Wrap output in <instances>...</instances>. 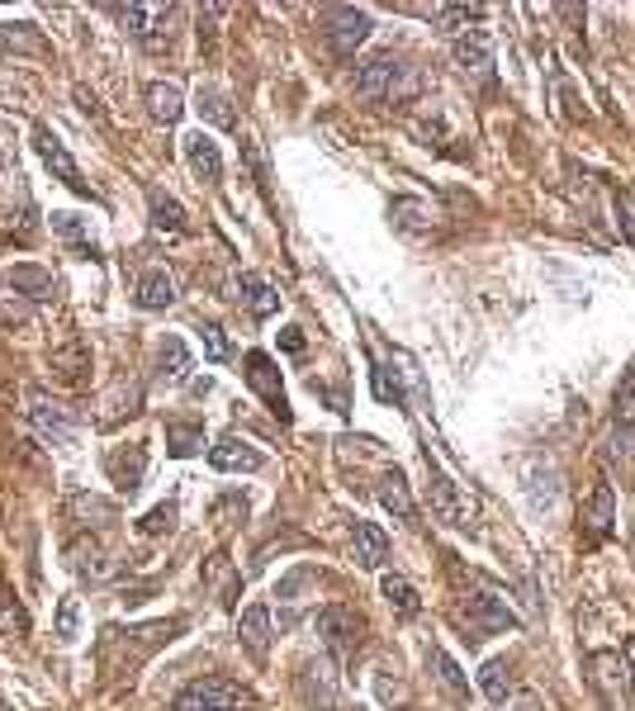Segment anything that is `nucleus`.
I'll return each instance as SVG.
<instances>
[{
	"label": "nucleus",
	"mask_w": 635,
	"mask_h": 711,
	"mask_svg": "<svg viewBox=\"0 0 635 711\" xmlns=\"http://www.w3.org/2000/svg\"><path fill=\"white\" fill-rule=\"evenodd\" d=\"M455 617H461V627H465V640H488V635H498V631H517L513 602H507L498 589L480 583V579L470 583V593L461 598Z\"/></svg>",
	"instance_id": "1"
},
{
	"label": "nucleus",
	"mask_w": 635,
	"mask_h": 711,
	"mask_svg": "<svg viewBox=\"0 0 635 711\" xmlns=\"http://www.w3.org/2000/svg\"><path fill=\"white\" fill-rule=\"evenodd\" d=\"M417 91V71L403 67L394 52H375L356 67V96L361 100H409Z\"/></svg>",
	"instance_id": "2"
},
{
	"label": "nucleus",
	"mask_w": 635,
	"mask_h": 711,
	"mask_svg": "<svg viewBox=\"0 0 635 711\" xmlns=\"http://www.w3.org/2000/svg\"><path fill=\"white\" fill-rule=\"evenodd\" d=\"M24 413H29V427L48 441V447H72L77 432H81V413L72 403H62L58 394H48V389H29Z\"/></svg>",
	"instance_id": "3"
},
{
	"label": "nucleus",
	"mask_w": 635,
	"mask_h": 711,
	"mask_svg": "<svg viewBox=\"0 0 635 711\" xmlns=\"http://www.w3.org/2000/svg\"><path fill=\"white\" fill-rule=\"evenodd\" d=\"M252 707V692L233 679H195L190 688H181L171 711H246Z\"/></svg>",
	"instance_id": "4"
},
{
	"label": "nucleus",
	"mask_w": 635,
	"mask_h": 711,
	"mask_svg": "<svg viewBox=\"0 0 635 711\" xmlns=\"http://www.w3.org/2000/svg\"><path fill=\"white\" fill-rule=\"evenodd\" d=\"M370 29H375V20H370L365 10H356V6L323 10V39H327V48L337 52V58H356V48L370 39Z\"/></svg>",
	"instance_id": "5"
},
{
	"label": "nucleus",
	"mask_w": 635,
	"mask_h": 711,
	"mask_svg": "<svg viewBox=\"0 0 635 711\" xmlns=\"http://www.w3.org/2000/svg\"><path fill=\"white\" fill-rule=\"evenodd\" d=\"M361 631H365V621L356 617V608H342V602H337V608L318 612V635H323V645L337 654L342 664L361 650Z\"/></svg>",
	"instance_id": "6"
},
{
	"label": "nucleus",
	"mask_w": 635,
	"mask_h": 711,
	"mask_svg": "<svg viewBox=\"0 0 635 711\" xmlns=\"http://www.w3.org/2000/svg\"><path fill=\"white\" fill-rule=\"evenodd\" d=\"M242 380L252 384L261 399H266V408L280 422H290V399H285V384H280V365L271 361L266 351H246L242 356Z\"/></svg>",
	"instance_id": "7"
},
{
	"label": "nucleus",
	"mask_w": 635,
	"mask_h": 711,
	"mask_svg": "<svg viewBox=\"0 0 635 711\" xmlns=\"http://www.w3.org/2000/svg\"><path fill=\"white\" fill-rule=\"evenodd\" d=\"M33 148H39V157H43V167L58 176V181L72 190V194H81V200H91V186H85V176H81V167L72 162V152L62 148V138L48 129V123H33Z\"/></svg>",
	"instance_id": "8"
},
{
	"label": "nucleus",
	"mask_w": 635,
	"mask_h": 711,
	"mask_svg": "<svg viewBox=\"0 0 635 711\" xmlns=\"http://www.w3.org/2000/svg\"><path fill=\"white\" fill-rule=\"evenodd\" d=\"M612 531H616V493L603 479V484L584 498V508H578V541H584V545H603Z\"/></svg>",
	"instance_id": "9"
},
{
	"label": "nucleus",
	"mask_w": 635,
	"mask_h": 711,
	"mask_svg": "<svg viewBox=\"0 0 635 711\" xmlns=\"http://www.w3.org/2000/svg\"><path fill=\"white\" fill-rule=\"evenodd\" d=\"M588 679H593V688L607 698V707L612 711H626V688H631V669H626V660L622 654H612V650H597V654H588Z\"/></svg>",
	"instance_id": "10"
},
{
	"label": "nucleus",
	"mask_w": 635,
	"mask_h": 711,
	"mask_svg": "<svg viewBox=\"0 0 635 711\" xmlns=\"http://www.w3.org/2000/svg\"><path fill=\"white\" fill-rule=\"evenodd\" d=\"M427 474H432V512L441 522H451V527H470V518H474V503L470 498L461 493V484H455V479H446L441 474V465L432 460V451H427Z\"/></svg>",
	"instance_id": "11"
},
{
	"label": "nucleus",
	"mask_w": 635,
	"mask_h": 711,
	"mask_svg": "<svg viewBox=\"0 0 635 711\" xmlns=\"http://www.w3.org/2000/svg\"><path fill=\"white\" fill-rule=\"evenodd\" d=\"M238 640H242V650L252 654L256 664L271 654V608H266V602H252V608H242V617H238Z\"/></svg>",
	"instance_id": "12"
},
{
	"label": "nucleus",
	"mask_w": 635,
	"mask_h": 711,
	"mask_svg": "<svg viewBox=\"0 0 635 711\" xmlns=\"http://www.w3.org/2000/svg\"><path fill=\"white\" fill-rule=\"evenodd\" d=\"M209 465L223 470V474H256L266 465V455H261L252 441H238V437H223L214 451H209Z\"/></svg>",
	"instance_id": "13"
},
{
	"label": "nucleus",
	"mask_w": 635,
	"mask_h": 711,
	"mask_svg": "<svg viewBox=\"0 0 635 711\" xmlns=\"http://www.w3.org/2000/svg\"><path fill=\"white\" fill-rule=\"evenodd\" d=\"M185 162H190V171H195V181H204V186H219L223 181V152H219V142L209 138L204 129L185 138Z\"/></svg>",
	"instance_id": "14"
},
{
	"label": "nucleus",
	"mask_w": 635,
	"mask_h": 711,
	"mask_svg": "<svg viewBox=\"0 0 635 711\" xmlns=\"http://www.w3.org/2000/svg\"><path fill=\"white\" fill-rule=\"evenodd\" d=\"M119 20L129 24V33H133L138 43H148V48L157 52V48H162V33H157V29L171 24V6H167V10H162V6H123Z\"/></svg>",
	"instance_id": "15"
},
{
	"label": "nucleus",
	"mask_w": 635,
	"mask_h": 711,
	"mask_svg": "<svg viewBox=\"0 0 635 711\" xmlns=\"http://www.w3.org/2000/svg\"><path fill=\"white\" fill-rule=\"evenodd\" d=\"M451 58L461 71H474V77H488V67H493V43H488V33L484 29H465L461 39L451 43Z\"/></svg>",
	"instance_id": "16"
},
{
	"label": "nucleus",
	"mask_w": 635,
	"mask_h": 711,
	"mask_svg": "<svg viewBox=\"0 0 635 711\" xmlns=\"http://www.w3.org/2000/svg\"><path fill=\"white\" fill-rule=\"evenodd\" d=\"M6 284L14 294H24L29 304H48L52 294H58V280H52V271H43V266H14V271H6Z\"/></svg>",
	"instance_id": "17"
},
{
	"label": "nucleus",
	"mask_w": 635,
	"mask_h": 711,
	"mask_svg": "<svg viewBox=\"0 0 635 711\" xmlns=\"http://www.w3.org/2000/svg\"><path fill=\"white\" fill-rule=\"evenodd\" d=\"M133 304L143 309V313H162V309H171L175 304V280H171V271H148L143 280H138V294H133Z\"/></svg>",
	"instance_id": "18"
},
{
	"label": "nucleus",
	"mask_w": 635,
	"mask_h": 711,
	"mask_svg": "<svg viewBox=\"0 0 635 711\" xmlns=\"http://www.w3.org/2000/svg\"><path fill=\"white\" fill-rule=\"evenodd\" d=\"M148 213H152V228L157 233H167V238H185V209H181V200H171L167 190H148Z\"/></svg>",
	"instance_id": "19"
},
{
	"label": "nucleus",
	"mask_w": 635,
	"mask_h": 711,
	"mask_svg": "<svg viewBox=\"0 0 635 711\" xmlns=\"http://www.w3.org/2000/svg\"><path fill=\"white\" fill-rule=\"evenodd\" d=\"M233 299H238V304H246V309H252L256 318H271L275 309H280V294H275V284L271 280H261V276H252V271H246V276H238V284H233Z\"/></svg>",
	"instance_id": "20"
},
{
	"label": "nucleus",
	"mask_w": 635,
	"mask_h": 711,
	"mask_svg": "<svg viewBox=\"0 0 635 711\" xmlns=\"http://www.w3.org/2000/svg\"><path fill=\"white\" fill-rule=\"evenodd\" d=\"M148 114L157 119V123H181V114H185V96H181V86L175 81H152L148 86Z\"/></svg>",
	"instance_id": "21"
},
{
	"label": "nucleus",
	"mask_w": 635,
	"mask_h": 711,
	"mask_svg": "<svg viewBox=\"0 0 635 711\" xmlns=\"http://www.w3.org/2000/svg\"><path fill=\"white\" fill-rule=\"evenodd\" d=\"M351 550H356V564H361V569H380L384 560H390V537H384L375 522H356Z\"/></svg>",
	"instance_id": "22"
},
{
	"label": "nucleus",
	"mask_w": 635,
	"mask_h": 711,
	"mask_svg": "<svg viewBox=\"0 0 635 711\" xmlns=\"http://www.w3.org/2000/svg\"><path fill=\"white\" fill-rule=\"evenodd\" d=\"M52 233L72 247L77 257H91V261L100 257V247H95V238H91V223L77 219V213H52Z\"/></svg>",
	"instance_id": "23"
},
{
	"label": "nucleus",
	"mask_w": 635,
	"mask_h": 711,
	"mask_svg": "<svg viewBox=\"0 0 635 711\" xmlns=\"http://www.w3.org/2000/svg\"><path fill=\"white\" fill-rule=\"evenodd\" d=\"M375 493H380V503L390 508L399 522H413V518H417V503H413V493H409V479H403L399 470H390V474H384Z\"/></svg>",
	"instance_id": "24"
},
{
	"label": "nucleus",
	"mask_w": 635,
	"mask_h": 711,
	"mask_svg": "<svg viewBox=\"0 0 635 711\" xmlns=\"http://www.w3.org/2000/svg\"><path fill=\"white\" fill-rule=\"evenodd\" d=\"M67 560H72V569H77V574L81 579H110V564H104V550H100V541H72V545H67Z\"/></svg>",
	"instance_id": "25"
},
{
	"label": "nucleus",
	"mask_w": 635,
	"mask_h": 711,
	"mask_svg": "<svg viewBox=\"0 0 635 711\" xmlns=\"http://www.w3.org/2000/svg\"><path fill=\"white\" fill-rule=\"evenodd\" d=\"M390 219L399 228H409V233H427V228L436 223V209L427 200H409V194H399V200L390 204Z\"/></svg>",
	"instance_id": "26"
},
{
	"label": "nucleus",
	"mask_w": 635,
	"mask_h": 711,
	"mask_svg": "<svg viewBox=\"0 0 635 711\" xmlns=\"http://www.w3.org/2000/svg\"><path fill=\"white\" fill-rule=\"evenodd\" d=\"M0 48H14L24 52V58H48V39L33 24H0Z\"/></svg>",
	"instance_id": "27"
},
{
	"label": "nucleus",
	"mask_w": 635,
	"mask_h": 711,
	"mask_svg": "<svg viewBox=\"0 0 635 711\" xmlns=\"http://www.w3.org/2000/svg\"><path fill=\"white\" fill-rule=\"evenodd\" d=\"M167 451L175 460H190L204 451V427L200 422H167Z\"/></svg>",
	"instance_id": "28"
},
{
	"label": "nucleus",
	"mask_w": 635,
	"mask_h": 711,
	"mask_svg": "<svg viewBox=\"0 0 635 711\" xmlns=\"http://www.w3.org/2000/svg\"><path fill=\"white\" fill-rule=\"evenodd\" d=\"M190 370H195V361H190V351H185V342L181 337H167L162 342V384H181V380H190Z\"/></svg>",
	"instance_id": "29"
},
{
	"label": "nucleus",
	"mask_w": 635,
	"mask_h": 711,
	"mask_svg": "<svg viewBox=\"0 0 635 711\" xmlns=\"http://www.w3.org/2000/svg\"><path fill=\"white\" fill-rule=\"evenodd\" d=\"M380 593L390 598V608L399 612V617H417L422 612V598H417V589L403 574H384L380 579Z\"/></svg>",
	"instance_id": "30"
},
{
	"label": "nucleus",
	"mask_w": 635,
	"mask_h": 711,
	"mask_svg": "<svg viewBox=\"0 0 635 711\" xmlns=\"http://www.w3.org/2000/svg\"><path fill=\"white\" fill-rule=\"evenodd\" d=\"M480 683H484V698L493 707H503L507 692H513V669H507V660H488L484 673H480Z\"/></svg>",
	"instance_id": "31"
},
{
	"label": "nucleus",
	"mask_w": 635,
	"mask_h": 711,
	"mask_svg": "<svg viewBox=\"0 0 635 711\" xmlns=\"http://www.w3.org/2000/svg\"><path fill=\"white\" fill-rule=\"evenodd\" d=\"M85 365H91V356H85L81 342H67L62 351H52V370H58V380H67V384H77Z\"/></svg>",
	"instance_id": "32"
},
{
	"label": "nucleus",
	"mask_w": 635,
	"mask_h": 711,
	"mask_svg": "<svg viewBox=\"0 0 635 711\" xmlns=\"http://www.w3.org/2000/svg\"><path fill=\"white\" fill-rule=\"evenodd\" d=\"M0 635H29V612L6 583H0Z\"/></svg>",
	"instance_id": "33"
},
{
	"label": "nucleus",
	"mask_w": 635,
	"mask_h": 711,
	"mask_svg": "<svg viewBox=\"0 0 635 711\" xmlns=\"http://www.w3.org/2000/svg\"><path fill=\"white\" fill-rule=\"evenodd\" d=\"M195 110H200V119H209L214 129H233V110H228V100L219 96V91H209V86H200V96H195Z\"/></svg>",
	"instance_id": "34"
},
{
	"label": "nucleus",
	"mask_w": 635,
	"mask_h": 711,
	"mask_svg": "<svg viewBox=\"0 0 635 711\" xmlns=\"http://www.w3.org/2000/svg\"><path fill=\"white\" fill-rule=\"evenodd\" d=\"M427 660H432V669H436V679L446 683V688L455 692V698H470V683H465V673H461V664H455L446 650H427Z\"/></svg>",
	"instance_id": "35"
},
{
	"label": "nucleus",
	"mask_w": 635,
	"mask_h": 711,
	"mask_svg": "<svg viewBox=\"0 0 635 711\" xmlns=\"http://www.w3.org/2000/svg\"><path fill=\"white\" fill-rule=\"evenodd\" d=\"M612 418H616V427H631V422H635V370H626L622 384H616Z\"/></svg>",
	"instance_id": "36"
},
{
	"label": "nucleus",
	"mask_w": 635,
	"mask_h": 711,
	"mask_svg": "<svg viewBox=\"0 0 635 711\" xmlns=\"http://www.w3.org/2000/svg\"><path fill=\"white\" fill-rule=\"evenodd\" d=\"M143 465H148V455H138L133 465H129V455H110V479H114L119 489L133 493L138 484H143Z\"/></svg>",
	"instance_id": "37"
},
{
	"label": "nucleus",
	"mask_w": 635,
	"mask_h": 711,
	"mask_svg": "<svg viewBox=\"0 0 635 711\" xmlns=\"http://www.w3.org/2000/svg\"><path fill=\"white\" fill-rule=\"evenodd\" d=\"M29 313H33L29 299H24V294H14L10 284H0V323L20 328V323H29Z\"/></svg>",
	"instance_id": "38"
},
{
	"label": "nucleus",
	"mask_w": 635,
	"mask_h": 711,
	"mask_svg": "<svg viewBox=\"0 0 635 711\" xmlns=\"http://www.w3.org/2000/svg\"><path fill=\"white\" fill-rule=\"evenodd\" d=\"M81 635V598H62V608H58V640H72Z\"/></svg>",
	"instance_id": "39"
},
{
	"label": "nucleus",
	"mask_w": 635,
	"mask_h": 711,
	"mask_svg": "<svg viewBox=\"0 0 635 711\" xmlns=\"http://www.w3.org/2000/svg\"><path fill=\"white\" fill-rule=\"evenodd\" d=\"M200 342H204L209 361H228V332H223L219 323H204V328H200Z\"/></svg>",
	"instance_id": "40"
},
{
	"label": "nucleus",
	"mask_w": 635,
	"mask_h": 711,
	"mask_svg": "<svg viewBox=\"0 0 635 711\" xmlns=\"http://www.w3.org/2000/svg\"><path fill=\"white\" fill-rule=\"evenodd\" d=\"M175 522V503H162V508H152L143 522H138V531H143V537H162V531Z\"/></svg>",
	"instance_id": "41"
},
{
	"label": "nucleus",
	"mask_w": 635,
	"mask_h": 711,
	"mask_svg": "<svg viewBox=\"0 0 635 711\" xmlns=\"http://www.w3.org/2000/svg\"><path fill=\"white\" fill-rule=\"evenodd\" d=\"M375 399H380V403H399V399H403V389H399V380L390 375V365H375Z\"/></svg>",
	"instance_id": "42"
},
{
	"label": "nucleus",
	"mask_w": 635,
	"mask_h": 711,
	"mask_svg": "<svg viewBox=\"0 0 635 711\" xmlns=\"http://www.w3.org/2000/svg\"><path fill=\"white\" fill-rule=\"evenodd\" d=\"M616 209H622V233H626V242L635 247V194L626 190L622 200H616Z\"/></svg>",
	"instance_id": "43"
},
{
	"label": "nucleus",
	"mask_w": 635,
	"mask_h": 711,
	"mask_svg": "<svg viewBox=\"0 0 635 711\" xmlns=\"http://www.w3.org/2000/svg\"><path fill=\"white\" fill-rule=\"evenodd\" d=\"M280 342H285L290 356H299V351H304V332H299V328H285V332H280Z\"/></svg>",
	"instance_id": "44"
},
{
	"label": "nucleus",
	"mask_w": 635,
	"mask_h": 711,
	"mask_svg": "<svg viewBox=\"0 0 635 711\" xmlns=\"http://www.w3.org/2000/svg\"><path fill=\"white\" fill-rule=\"evenodd\" d=\"M77 100H81V110H85V114H95V119H100V104H95V96L85 91V86H77Z\"/></svg>",
	"instance_id": "45"
},
{
	"label": "nucleus",
	"mask_w": 635,
	"mask_h": 711,
	"mask_svg": "<svg viewBox=\"0 0 635 711\" xmlns=\"http://www.w3.org/2000/svg\"><path fill=\"white\" fill-rule=\"evenodd\" d=\"M626 669H631V683H635V635L626 640Z\"/></svg>",
	"instance_id": "46"
},
{
	"label": "nucleus",
	"mask_w": 635,
	"mask_h": 711,
	"mask_svg": "<svg viewBox=\"0 0 635 711\" xmlns=\"http://www.w3.org/2000/svg\"><path fill=\"white\" fill-rule=\"evenodd\" d=\"M6 167H10V157H6V152H0V171H6Z\"/></svg>",
	"instance_id": "47"
}]
</instances>
